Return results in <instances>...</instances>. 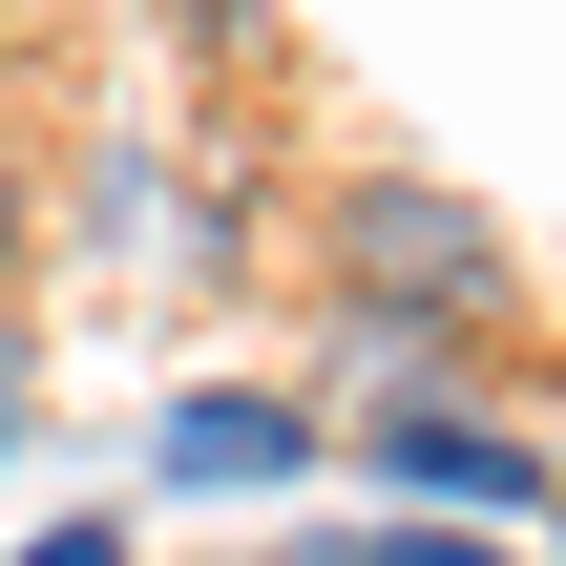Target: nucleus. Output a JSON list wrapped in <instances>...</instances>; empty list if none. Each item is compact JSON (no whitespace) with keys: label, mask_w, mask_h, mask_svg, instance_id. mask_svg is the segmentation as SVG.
<instances>
[{"label":"nucleus","mask_w":566,"mask_h":566,"mask_svg":"<svg viewBox=\"0 0 566 566\" xmlns=\"http://www.w3.org/2000/svg\"><path fill=\"white\" fill-rule=\"evenodd\" d=\"M21 566H126V525H42V546H21Z\"/></svg>","instance_id":"nucleus-5"},{"label":"nucleus","mask_w":566,"mask_h":566,"mask_svg":"<svg viewBox=\"0 0 566 566\" xmlns=\"http://www.w3.org/2000/svg\"><path fill=\"white\" fill-rule=\"evenodd\" d=\"M315 462V420L294 399H252V378H210V399H168V483H210V504H252V483H294Z\"/></svg>","instance_id":"nucleus-3"},{"label":"nucleus","mask_w":566,"mask_h":566,"mask_svg":"<svg viewBox=\"0 0 566 566\" xmlns=\"http://www.w3.org/2000/svg\"><path fill=\"white\" fill-rule=\"evenodd\" d=\"M0 441H21V399H0Z\"/></svg>","instance_id":"nucleus-7"},{"label":"nucleus","mask_w":566,"mask_h":566,"mask_svg":"<svg viewBox=\"0 0 566 566\" xmlns=\"http://www.w3.org/2000/svg\"><path fill=\"white\" fill-rule=\"evenodd\" d=\"M0 273H21V168H0Z\"/></svg>","instance_id":"nucleus-6"},{"label":"nucleus","mask_w":566,"mask_h":566,"mask_svg":"<svg viewBox=\"0 0 566 566\" xmlns=\"http://www.w3.org/2000/svg\"><path fill=\"white\" fill-rule=\"evenodd\" d=\"M378 483H399V504H546V462H525L504 420H462V399H399V420H378Z\"/></svg>","instance_id":"nucleus-2"},{"label":"nucleus","mask_w":566,"mask_h":566,"mask_svg":"<svg viewBox=\"0 0 566 566\" xmlns=\"http://www.w3.org/2000/svg\"><path fill=\"white\" fill-rule=\"evenodd\" d=\"M315 273L357 336H462V315H504V210H462L441 168H357L315 210Z\"/></svg>","instance_id":"nucleus-1"},{"label":"nucleus","mask_w":566,"mask_h":566,"mask_svg":"<svg viewBox=\"0 0 566 566\" xmlns=\"http://www.w3.org/2000/svg\"><path fill=\"white\" fill-rule=\"evenodd\" d=\"M294 566H315V546H294Z\"/></svg>","instance_id":"nucleus-8"},{"label":"nucleus","mask_w":566,"mask_h":566,"mask_svg":"<svg viewBox=\"0 0 566 566\" xmlns=\"http://www.w3.org/2000/svg\"><path fill=\"white\" fill-rule=\"evenodd\" d=\"M147 21H168L210 84H252V63H273V0H147Z\"/></svg>","instance_id":"nucleus-4"}]
</instances>
